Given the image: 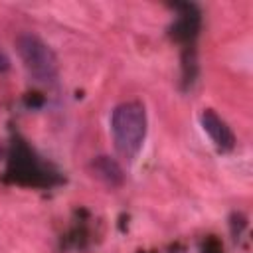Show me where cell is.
<instances>
[{
  "label": "cell",
  "mask_w": 253,
  "mask_h": 253,
  "mask_svg": "<svg viewBox=\"0 0 253 253\" xmlns=\"http://www.w3.org/2000/svg\"><path fill=\"white\" fill-rule=\"evenodd\" d=\"M115 148L125 158H134L146 138V109L140 101H125L111 113Z\"/></svg>",
  "instance_id": "1"
},
{
  "label": "cell",
  "mask_w": 253,
  "mask_h": 253,
  "mask_svg": "<svg viewBox=\"0 0 253 253\" xmlns=\"http://www.w3.org/2000/svg\"><path fill=\"white\" fill-rule=\"evenodd\" d=\"M16 51L26 67V71L36 79L49 83L57 77V57L53 49L36 34L22 32L16 38Z\"/></svg>",
  "instance_id": "2"
},
{
  "label": "cell",
  "mask_w": 253,
  "mask_h": 253,
  "mask_svg": "<svg viewBox=\"0 0 253 253\" xmlns=\"http://www.w3.org/2000/svg\"><path fill=\"white\" fill-rule=\"evenodd\" d=\"M200 121H202L204 130L210 134V138L213 140V144L219 150H231L235 146L233 130L227 126V123L213 109H204L202 115H200Z\"/></svg>",
  "instance_id": "3"
},
{
  "label": "cell",
  "mask_w": 253,
  "mask_h": 253,
  "mask_svg": "<svg viewBox=\"0 0 253 253\" xmlns=\"http://www.w3.org/2000/svg\"><path fill=\"white\" fill-rule=\"evenodd\" d=\"M91 168L95 172L97 178H101L107 186H121L125 182V174H123V168L119 166L117 160H113L111 156H97L93 162H91Z\"/></svg>",
  "instance_id": "4"
},
{
  "label": "cell",
  "mask_w": 253,
  "mask_h": 253,
  "mask_svg": "<svg viewBox=\"0 0 253 253\" xmlns=\"http://www.w3.org/2000/svg\"><path fill=\"white\" fill-rule=\"evenodd\" d=\"M198 30V16H190V14H184L178 24L174 26V36L176 38H190L194 36Z\"/></svg>",
  "instance_id": "5"
},
{
  "label": "cell",
  "mask_w": 253,
  "mask_h": 253,
  "mask_svg": "<svg viewBox=\"0 0 253 253\" xmlns=\"http://www.w3.org/2000/svg\"><path fill=\"white\" fill-rule=\"evenodd\" d=\"M10 69V57L0 49V73L2 71H8Z\"/></svg>",
  "instance_id": "6"
},
{
  "label": "cell",
  "mask_w": 253,
  "mask_h": 253,
  "mask_svg": "<svg viewBox=\"0 0 253 253\" xmlns=\"http://www.w3.org/2000/svg\"><path fill=\"white\" fill-rule=\"evenodd\" d=\"M2 154H4V150H2V146H0V158H2Z\"/></svg>",
  "instance_id": "7"
}]
</instances>
